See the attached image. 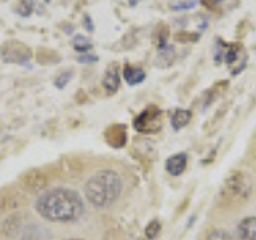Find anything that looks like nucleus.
Masks as SVG:
<instances>
[{"mask_svg": "<svg viewBox=\"0 0 256 240\" xmlns=\"http://www.w3.org/2000/svg\"><path fill=\"white\" fill-rule=\"evenodd\" d=\"M36 212L50 222H76L85 213V202L77 190L60 186L38 196Z\"/></svg>", "mask_w": 256, "mask_h": 240, "instance_id": "nucleus-1", "label": "nucleus"}, {"mask_svg": "<svg viewBox=\"0 0 256 240\" xmlns=\"http://www.w3.org/2000/svg\"><path fill=\"white\" fill-rule=\"evenodd\" d=\"M124 182L120 174L114 170H100L88 178L84 194L88 204L96 208H108L122 196Z\"/></svg>", "mask_w": 256, "mask_h": 240, "instance_id": "nucleus-2", "label": "nucleus"}, {"mask_svg": "<svg viewBox=\"0 0 256 240\" xmlns=\"http://www.w3.org/2000/svg\"><path fill=\"white\" fill-rule=\"evenodd\" d=\"M164 124V112L156 106L144 109L141 114L134 118V128L140 133H157Z\"/></svg>", "mask_w": 256, "mask_h": 240, "instance_id": "nucleus-3", "label": "nucleus"}, {"mask_svg": "<svg viewBox=\"0 0 256 240\" xmlns=\"http://www.w3.org/2000/svg\"><path fill=\"white\" fill-rule=\"evenodd\" d=\"M2 60L12 64H28L30 60V50L28 45L18 40H10L2 45Z\"/></svg>", "mask_w": 256, "mask_h": 240, "instance_id": "nucleus-4", "label": "nucleus"}, {"mask_svg": "<svg viewBox=\"0 0 256 240\" xmlns=\"http://www.w3.org/2000/svg\"><path fill=\"white\" fill-rule=\"evenodd\" d=\"M226 189H228V192H230L232 196L238 197V198H246L248 194L252 192L250 186H248L245 178L240 173L230 176V178L228 180V182H226Z\"/></svg>", "mask_w": 256, "mask_h": 240, "instance_id": "nucleus-5", "label": "nucleus"}, {"mask_svg": "<svg viewBox=\"0 0 256 240\" xmlns=\"http://www.w3.org/2000/svg\"><path fill=\"white\" fill-rule=\"evenodd\" d=\"M102 88L108 94H116L120 88V70L117 64H110L102 77Z\"/></svg>", "mask_w": 256, "mask_h": 240, "instance_id": "nucleus-6", "label": "nucleus"}, {"mask_svg": "<svg viewBox=\"0 0 256 240\" xmlns=\"http://www.w3.org/2000/svg\"><path fill=\"white\" fill-rule=\"evenodd\" d=\"M188 166V154L186 152H178L166 158L165 162V170L170 173L172 176H180L184 173Z\"/></svg>", "mask_w": 256, "mask_h": 240, "instance_id": "nucleus-7", "label": "nucleus"}, {"mask_svg": "<svg viewBox=\"0 0 256 240\" xmlns=\"http://www.w3.org/2000/svg\"><path fill=\"white\" fill-rule=\"evenodd\" d=\"M18 240H48V232L37 222H28L20 230Z\"/></svg>", "mask_w": 256, "mask_h": 240, "instance_id": "nucleus-8", "label": "nucleus"}, {"mask_svg": "<svg viewBox=\"0 0 256 240\" xmlns=\"http://www.w3.org/2000/svg\"><path fill=\"white\" fill-rule=\"evenodd\" d=\"M238 240H256V216H245L237 224Z\"/></svg>", "mask_w": 256, "mask_h": 240, "instance_id": "nucleus-9", "label": "nucleus"}, {"mask_svg": "<svg viewBox=\"0 0 256 240\" xmlns=\"http://www.w3.org/2000/svg\"><path fill=\"white\" fill-rule=\"evenodd\" d=\"M106 140L112 148H122L126 142V130L124 125H112L106 132Z\"/></svg>", "mask_w": 256, "mask_h": 240, "instance_id": "nucleus-10", "label": "nucleus"}, {"mask_svg": "<svg viewBox=\"0 0 256 240\" xmlns=\"http://www.w3.org/2000/svg\"><path fill=\"white\" fill-rule=\"evenodd\" d=\"M124 78L128 85H140L142 84L144 80H146V72H144L141 68H136V66H130V64H126L124 68Z\"/></svg>", "mask_w": 256, "mask_h": 240, "instance_id": "nucleus-11", "label": "nucleus"}, {"mask_svg": "<svg viewBox=\"0 0 256 240\" xmlns=\"http://www.w3.org/2000/svg\"><path fill=\"white\" fill-rule=\"evenodd\" d=\"M190 118H192V112L189 109H174L172 112V126H173V130H181V128L186 126L189 122H190Z\"/></svg>", "mask_w": 256, "mask_h": 240, "instance_id": "nucleus-12", "label": "nucleus"}, {"mask_svg": "<svg viewBox=\"0 0 256 240\" xmlns=\"http://www.w3.org/2000/svg\"><path fill=\"white\" fill-rule=\"evenodd\" d=\"M36 2L34 0H16L14 4V12L18 13L21 18H29L34 13Z\"/></svg>", "mask_w": 256, "mask_h": 240, "instance_id": "nucleus-13", "label": "nucleus"}, {"mask_svg": "<svg viewBox=\"0 0 256 240\" xmlns=\"http://www.w3.org/2000/svg\"><path fill=\"white\" fill-rule=\"evenodd\" d=\"M72 46H74V50L80 54L84 53H90L92 48H93V44L92 40L85 37V36H76L74 38H72Z\"/></svg>", "mask_w": 256, "mask_h": 240, "instance_id": "nucleus-14", "label": "nucleus"}, {"mask_svg": "<svg viewBox=\"0 0 256 240\" xmlns=\"http://www.w3.org/2000/svg\"><path fill=\"white\" fill-rule=\"evenodd\" d=\"M238 53H240V45L237 44H228L226 52H224L222 61L228 64V66H232L238 61Z\"/></svg>", "mask_w": 256, "mask_h": 240, "instance_id": "nucleus-15", "label": "nucleus"}, {"mask_svg": "<svg viewBox=\"0 0 256 240\" xmlns=\"http://www.w3.org/2000/svg\"><path fill=\"white\" fill-rule=\"evenodd\" d=\"M160 230H162V224H160L158 220H152L146 229H144V236H146L148 240H156L160 234Z\"/></svg>", "mask_w": 256, "mask_h": 240, "instance_id": "nucleus-16", "label": "nucleus"}, {"mask_svg": "<svg viewBox=\"0 0 256 240\" xmlns=\"http://www.w3.org/2000/svg\"><path fill=\"white\" fill-rule=\"evenodd\" d=\"M197 5V0H178V2L170 4L172 12H189Z\"/></svg>", "mask_w": 256, "mask_h": 240, "instance_id": "nucleus-17", "label": "nucleus"}, {"mask_svg": "<svg viewBox=\"0 0 256 240\" xmlns=\"http://www.w3.org/2000/svg\"><path fill=\"white\" fill-rule=\"evenodd\" d=\"M206 240H234V237L230 236V232L224 229H212L208 232Z\"/></svg>", "mask_w": 256, "mask_h": 240, "instance_id": "nucleus-18", "label": "nucleus"}, {"mask_svg": "<svg viewBox=\"0 0 256 240\" xmlns=\"http://www.w3.org/2000/svg\"><path fill=\"white\" fill-rule=\"evenodd\" d=\"M226 46H228V44L224 42V40L216 38V42H214V61H216V64H220L222 61V56H224V52H226Z\"/></svg>", "mask_w": 256, "mask_h": 240, "instance_id": "nucleus-19", "label": "nucleus"}, {"mask_svg": "<svg viewBox=\"0 0 256 240\" xmlns=\"http://www.w3.org/2000/svg\"><path fill=\"white\" fill-rule=\"evenodd\" d=\"M70 78H72V72H61V74H58V77L54 78V86H58V88H64L69 82H70Z\"/></svg>", "mask_w": 256, "mask_h": 240, "instance_id": "nucleus-20", "label": "nucleus"}, {"mask_svg": "<svg viewBox=\"0 0 256 240\" xmlns=\"http://www.w3.org/2000/svg\"><path fill=\"white\" fill-rule=\"evenodd\" d=\"M96 61H98V56H94V54H90V53L78 54V62H82V64H92Z\"/></svg>", "mask_w": 256, "mask_h": 240, "instance_id": "nucleus-21", "label": "nucleus"}, {"mask_svg": "<svg viewBox=\"0 0 256 240\" xmlns=\"http://www.w3.org/2000/svg\"><path fill=\"white\" fill-rule=\"evenodd\" d=\"M84 21H85V22H84V26L86 28V30H88V32H93V30H94V26L92 24V18H90V16L85 14V16H84Z\"/></svg>", "mask_w": 256, "mask_h": 240, "instance_id": "nucleus-22", "label": "nucleus"}, {"mask_svg": "<svg viewBox=\"0 0 256 240\" xmlns=\"http://www.w3.org/2000/svg\"><path fill=\"white\" fill-rule=\"evenodd\" d=\"M214 4H221V2H224V0H213Z\"/></svg>", "mask_w": 256, "mask_h": 240, "instance_id": "nucleus-23", "label": "nucleus"}, {"mask_svg": "<svg viewBox=\"0 0 256 240\" xmlns=\"http://www.w3.org/2000/svg\"><path fill=\"white\" fill-rule=\"evenodd\" d=\"M45 2H46V4H48V2H52V0H45Z\"/></svg>", "mask_w": 256, "mask_h": 240, "instance_id": "nucleus-24", "label": "nucleus"}]
</instances>
